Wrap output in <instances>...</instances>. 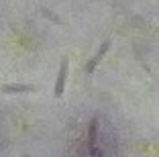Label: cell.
<instances>
[{
	"label": "cell",
	"mask_w": 159,
	"mask_h": 157,
	"mask_svg": "<svg viewBox=\"0 0 159 157\" xmlns=\"http://www.w3.org/2000/svg\"><path fill=\"white\" fill-rule=\"evenodd\" d=\"M67 76H70V57H63L59 63V72L55 78V86H53V98H61L66 92V84H67Z\"/></svg>",
	"instance_id": "1"
},
{
	"label": "cell",
	"mask_w": 159,
	"mask_h": 157,
	"mask_svg": "<svg viewBox=\"0 0 159 157\" xmlns=\"http://www.w3.org/2000/svg\"><path fill=\"white\" fill-rule=\"evenodd\" d=\"M88 151L92 157H102V151L98 149V116L90 118L88 122Z\"/></svg>",
	"instance_id": "2"
},
{
	"label": "cell",
	"mask_w": 159,
	"mask_h": 157,
	"mask_svg": "<svg viewBox=\"0 0 159 157\" xmlns=\"http://www.w3.org/2000/svg\"><path fill=\"white\" fill-rule=\"evenodd\" d=\"M0 92L2 94H35L39 92V88L33 86V84H2Z\"/></svg>",
	"instance_id": "3"
},
{
	"label": "cell",
	"mask_w": 159,
	"mask_h": 157,
	"mask_svg": "<svg viewBox=\"0 0 159 157\" xmlns=\"http://www.w3.org/2000/svg\"><path fill=\"white\" fill-rule=\"evenodd\" d=\"M110 45H112V43H110V39H106V41H104L102 45L98 47V51H96V55H94L92 59H90L88 63H86V74H94V69L98 67V65H100V61L104 59V55L108 53V49H110Z\"/></svg>",
	"instance_id": "4"
},
{
	"label": "cell",
	"mask_w": 159,
	"mask_h": 157,
	"mask_svg": "<svg viewBox=\"0 0 159 157\" xmlns=\"http://www.w3.org/2000/svg\"><path fill=\"white\" fill-rule=\"evenodd\" d=\"M41 14L45 16L47 21H51L53 25H61V27H67V23H66V21L61 19V16H57V14L53 12V10H49L47 6H43V8H41Z\"/></svg>",
	"instance_id": "5"
},
{
	"label": "cell",
	"mask_w": 159,
	"mask_h": 157,
	"mask_svg": "<svg viewBox=\"0 0 159 157\" xmlns=\"http://www.w3.org/2000/svg\"><path fill=\"white\" fill-rule=\"evenodd\" d=\"M20 157H31V155H29V153H23V155H20Z\"/></svg>",
	"instance_id": "6"
}]
</instances>
